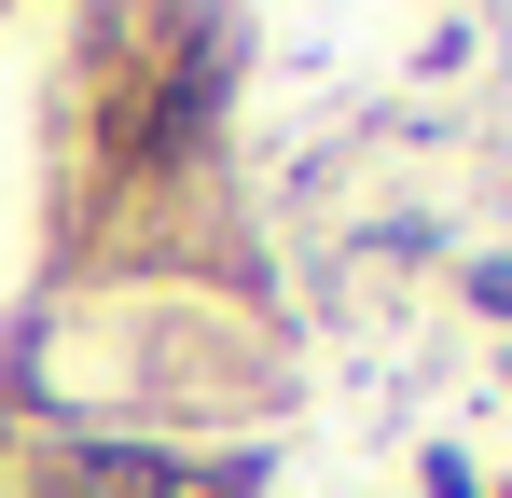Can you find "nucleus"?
<instances>
[{"instance_id": "obj_3", "label": "nucleus", "mask_w": 512, "mask_h": 498, "mask_svg": "<svg viewBox=\"0 0 512 498\" xmlns=\"http://www.w3.org/2000/svg\"><path fill=\"white\" fill-rule=\"evenodd\" d=\"M14 498H84V485H70V471H56V457H28V485H14Z\"/></svg>"}, {"instance_id": "obj_2", "label": "nucleus", "mask_w": 512, "mask_h": 498, "mask_svg": "<svg viewBox=\"0 0 512 498\" xmlns=\"http://www.w3.org/2000/svg\"><path fill=\"white\" fill-rule=\"evenodd\" d=\"M416 498H485V471H471L457 443H429V457H416Z\"/></svg>"}, {"instance_id": "obj_4", "label": "nucleus", "mask_w": 512, "mask_h": 498, "mask_svg": "<svg viewBox=\"0 0 512 498\" xmlns=\"http://www.w3.org/2000/svg\"><path fill=\"white\" fill-rule=\"evenodd\" d=\"M485 498H512V471H499V485H485Z\"/></svg>"}, {"instance_id": "obj_1", "label": "nucleus", "mask_w": 512, "mask_h": 498, "mask_svg": "<svg viewBox=\"0 0 512 498\" xmlns=\"http://www.w3.org/2000/svg\"><path fill=\"white\" fill-rule=\"evenodd\" d=\"M457 305H471V319H512V249H471V263H457Z\"/></svg>"}]
</instances>
